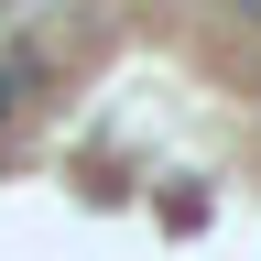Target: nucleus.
<instances>
[{
	"label": "nucleus",
	"instance_id": "f257e3e1",
	"mask_svg": "<svg viewBox=\"0 0 261 261\" xmlns=\"http://www.w3.org/2000/svg\"><path fill=\"white\" fill-rule=\"evenodd\" d=\"M11 87H22V65H0V120H11Z\"/></svg>",
	"mask_w": 261,
	"mask_h": 261
}]
</instances>
